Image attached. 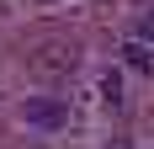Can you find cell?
Returning a JSON list of instances; mask_svg holds the SVG:
<instances>
[{"label": "cell", "mask_w": 154, "mask_h": 149, "mask_svg": "<svg viewBox=\"0 0 154 149\" xmlns=\"http://www.w3.org/2000/svg\"><path fill=\"white\" fill-rule=\"evenodd\" d=\"M21 122L27 128H43V133H59V128H69V101H59V96H32L21 106Z\"/></svg>", "instance_id": "7a4b0ae2"}, {"label": "cell", "mask_w": 154, "mask_h": 149, "mask_svg": "<svg viewBox=\"0 0 154 149\" xmlns=\"http://www.w3.org/2000/svg\"><path fill=\"white\" fill-rule=\"evenodd\" d=\"M101 101H106L112 112H122V74H117V69L101 74Z\"/></svg>", "instance_id": "277c9868"}, {"label": "cell", "mask_w": 154, "mask_h": 149, "mask_svg": "<svg viewBox=\"0 0 154 149\" xmlns=\"http://www.w3.org/2000/svg\"><path fill=\"white\" fill-rule=\"evenodd\" d=\"M27 69L37 74V80H69V74L80 69V43L64 37V32H48V37H37V43L27 48Z\"/></svg>", "instance_id": "6da1fadb"}, {"label": "cell", "mask_w": 154, "mask_h": 149, "mask_svg": "<svg viewBox=\"0 0 154 149\" xmlns=\"http://www.w3.org/2000/svg\"><path fill=\"white\" fill-rule=\"evenodd\" d=\"M106 149H133V144H128V138H112V144H106Z\"/></svg>", "instance_id": "8992f818"}, {"label": "cell", "mask_w": 154, "mask_h": 149, "mask_svg": "<svg viewBox=\"0 0 154 149\" xmlns=\"http://www.w3.org/2000/svg\"><path fill=\"white\" fill-rule=\"evenodd\" d=\"M133 37H138V43H154V11L138 16V32H133Z\"/></svg>", "instance_id": "5b68a950"}, {"label": "cell", "mask_w": 154, "mask_h": 149, "mask_svg": "<svg viewBox=\"0 0 154 149\" xmlns=\"http://www.w3.org/2000/svg\"><path fill=\"white\" fill-rule=\"evenodd\" d=\"M122 59L133 64L138 74H149V80H154V48H149V43H138V37H128V43H122Z\"/></svg>", "instance_id": "3957f363"}]
</instances>
